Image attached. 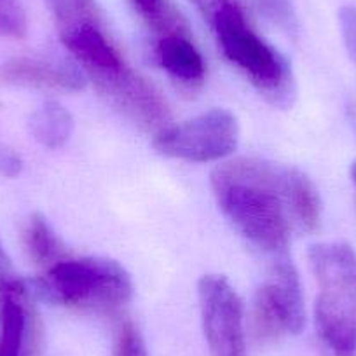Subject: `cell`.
Returning a JSON list of instances; mask_svg holds the SVG:
<instances>
[{
  "label": "cell",
  "mask_w": 356,
  "mask_h": 356,
  "mask_svg": "<svg viewBox=\"0 0 356 356\" xmlns=\"http://www.w3.org/2000/svg\"><path fill=\"white\" fill-rule=\"evenodd\" d=\"M210 184L236 231L271 255L286 252L293 232H314L321 224L320 193L299 168L238 157L218 164Z\"/></svg>",
  "instance_id": "1"
},
{
  "label": "cell",
  "mask_w": 356,
  "mask_h": 356,
  "mask_svg": "<svg viewBox=\"0 0 356 356\" xmlns=\"http://www.w3.org/2000/svg\"><path fill=\"white\" fill-rule=\"evenodd\" d=\"M58 35L86 79L112 107L147 131L159 133L170 107L159 89L128 63L95 0H46Z\"/></svg>",
  "instance_id": "2"
},
{
  "label": "cell",
  "mask_w": 356,
  "mask_h": 356,
  "mask_svg": "<svg viewBox=\"0 0 356 356\" xmlns=\"http://www.w3.org/2000/svg\"><path fill=\"white\" fill-rule=\"evenodd\" d=\"M210 25L218 47L260 93L276 107L296 98V79L289 61L262 39L250 23L241 0H191Z\"/></svg>",
  "instance_id": "3"
},
{
  "label": "cell",
  "mask_w": 356,
  "mask_h": 356,
  "mask_svg": "<svg viewBox=\"0 0 356 356\" xmlns=\"http://www.w3.org/2000/svg\"><path fill=\"white\" fill-rule=\"evenodd\" d=\"M307 257L318 283V334L334 356H356V252L346 243H318Z\"/></svg>",
  "instance_id": "4"
},
{
  "label": "cell",
  "mask_w": 356,
  "mask_h": 356,
  "mask_svg": "<svg viewBox=\"0 0 356 356\" xmlns=\"http://www.w3.org/2000/svg\"><path fill=\"white\" fill-rule=\"evenodd\" d=\"M35 285L44 300L70 309L114 311L133 297L131 276L105 257L67 255L39 271Z\"/></svg>",
  "instance_id": "5"
},
{
  "label": "cell",
  "mask_w": 356,
  "mask_h": 356,
  "mask_svg": "<svg viewBox=\"0 0 356 356\" xmlns=\"http://www.w3.org/2000/svg\"><path fill=\"white\" fill-rule=\"evenodd\" d=\"M238 143V119L225 108H213L180 124L166 126L154 138L157 152L189 163L224 161Z\"/></svg>",
  "instance_id": "6"
},
{
  "label": "cell",
  "mask_w": 356,
  "mask_h": 356,
  "mask_svg": "<svg viewBox=\"0 0 356 356\" xmlns=\"http://www.w3.org/2000/svg\"><path fill=\"white\" fill-rule=\"evenodd\" d=\"M257 332L264 337L299 334L306 323V307L299 273L290 260L280 257L257 290L253 304Z\"/></svg>",
  "instance_id": "7"
},
{
  "label": "cell",
  "mask_w": 356,
  "mask_h": 356,
  "mask_svg": "<svg viewBox=\"0 0 356 356\" xmlns=\"http://www.w3.org/2000/svg\"><path fill=\"white\" fill-rule=\"evenodd\" d=\"M201 321L211 356H248L245 311L238 292L218 275H207L197 285Z\"/></svg>",
  "instance_id": "8"
},
{
  "label": "cell",
  "mask_w": 356,
  "mask_h": 356,
  "mask_svg": "<svg viewBox=\"0 0 356 356\" xmlns=\"http://www.w3.org/2000/svg\"><path fill=\"white\" fill-rule=\"evenodd\" d=\"M0 81L11 86L51 89V91H81L86 77L77 65L63 60L42 58H13L0 67Z\"/></svg>",
  "instance_id": "9"
},
{
  "label": "cell",
  "mask_w": 356,
  "mask_h": 356,
  "mask_svg": "<svg viewBox=\"0 0 356 356\" xmlns=\"http://www.w3.org/2000/svg\"><path fill=\"white\" fill-rule=\"evenodd\" d=\"M35 318L25 283L0 292V356L32 355Z\"/></svg>",
  "instance_id": "10"
},
{
  "label": "cell",
  "mask_w": 356,
  "mask_h": 356,
  "mask_svg": "<svg viewBox=\"0 0 356 356\" xmlns=\"http://www.w3.org/2000/svg\"><path fill=\"white\" fill-rule=\"evenodd\" d=\"M154 54L161 68L175 82L187 89L203 86L207 77V63L194 44L189 30L156 37Z\"/></svg>",
  "instance_id": "11"
},
{
  "label": "cell",
  "mask_w": 356,
  "mask_h": 356,
  "mask_svg": "<svg viewBox=\"0 0 356 356\" xmlns=\"http://www.w3.org/2000/svg\"><path fill=\"white\" fill-rule=\"evenodd\" d=\"M23 243H25L29 259L39 271L70 255L67 252V246L51 229L49 222L39 213L32 215L26 220L25 229H23Z\"/></svg>",
  "instance_id": "12"
},
{
  "label": "cell",
  "mask_w": 356,
  "mask_h": 356,
  "mask_svg": "<svg viewBox=\"0 0 356 356\" xmlns=\"http://www.w3.org/2000/svg\"><path fill=\"white\" fill-rule=\"evenodd\" d=\"M30 133L40 145L60 149L74 133V118L58 102H46L30 118Z\"/></svg>",
  "instance_id": "13"
},
{
  "label": "cell",
  "mask_w": 356,
  "mask_h": 356,
  "mask_svg": "<svg viewBox=\"0 0 356 356\" xmlns=\"http://www.w3.org/2000/svg\"><path fill=\"white\" fill-rule=\"evenodd\" d=\"M136 15L156 33V37L166 33L182 32L187 29L182 15L171 6L170 0H128Z\"/></svg>",
  "instance_id": "14"
},
{
  "label": "cell",
  "mask_w": 356,
  "mask_h": 356,
  "mask_svg": "<svg viewBox=\"0 0 356 356\" xmlns=\"http://www.w3.org/2000/svg\"><path fill=\"white\" fill-rule=\"evenodd\" d=\"M26 33V15L19 0H0V35L22 39Z\"/></svg>",
  "instance_id": "15"
},
{
  "label": "cell",
  "mask_w": 356,
  "mask_h": 356,
  "mask_svg": "<svg viewBox=\"0 0 356 356\" xmlns=\"http://www.w3.org/2000/svg\"><path fill=\"white\" fill-rule=\"evenodd\" d=\"M114 356H149L142 334L131 321L119 327L114 342Z\"/></svg>",
  "instance_id": "16"
},
{
  "label": "cell",
  "mask_w": 356,
  "mask_h": 356,
  "mask_svg": "<svg viewBox=\"0 0 356 356\" xmlns=\"http://www.w3.org/2000/svg\"><path fill=\"white\" fill-rule=\"evenodd\" d=\"M267 18L275 22L280 29L293 33L297 30V16L292 0H257Z\"/></svg>",
  "instance_id": "17"
},
{
  "label": "cell",
  "mask_w": 356,
  "mask_h": 356,
  "mask_svg": "<svg viewBox=\"0 0 356 356\" xmlns=\"http://www.w3.org/2000/svg\"><path fill=\"white\" fill-rule=\"evenodd\" d=\"M339 26L349 58L356 67V6H346L339 11Z\"/></svg>",
  "instance_id": "18"
},
{
  "label": "cell",
  "mask_w": 356,
  "mask_h": 356,
  "mask_svg": "<svg viewBox=\"0 0 356 356\" xmlns=\"http://www.w3.org/2000/svg\"><path fill=\"white\" fill-rule=\"evenodd\" d=\"M22 276L16 271L15 264L9 259L8 252H6L4 245L0 241V292H6V290H11L15 286L23 285Z\"/></svg>",
  "instance_id": "19"
},
{
  "label": "cell",
  "mask_w": 356,
  "mask_h": 356,
  "mask_svg": "<svg viewBox=\"0 0 356 356\" xmlns=\"http://www.w3.org/2000/svg\"><path fill=\"white\" fill-rule=\"evenodd\" d=\"M19 171H22V159H19V156L15 150L0 142V175L13 178L19 175Z\"/></svg>",
  "instance_id": "20"
},
{
  "label": "cell",
  "mask_w": 356,
  "mask_h": 356,
  "mask_svg": "<svg viewBox=\"0 0 356 356\" xmlns=\"http://www.w3.org/2000/svg\"><path fill=\"white\" fill-rule=\"evenodd\" d=\"M351 180L355 184V189H356V161L351 164Z\"/></svg>",
  "instance_id": "21"
}]
</instances>
